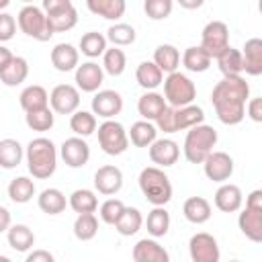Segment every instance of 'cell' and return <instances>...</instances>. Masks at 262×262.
Instances as JSON below:
<instances>
[{
	"mask_svg": "<svg viewBox=\"0 0 262 262\" xmlns=\"http://www.w3.org/2000/svg\"><path fill=\"white\" fill-rule=\"evenodd\" d=\"M86 6L92 14L102 16L106 20H119L127 10L125 0H86Z\"/></svg>",
	"mask_w": 262,
	"mask_h": 262,
	"instance_id": "obj_25",
	"label": "cell"
},
{
	"mask_svg": "<svg viewBox=\"0 0 262 262\" xmlns=\"http://www.w3.org/2000/svg\"><path fill=\"white\" fill-rule=\"evenodd\" d=\"M27 262H53V254L47 250H33L25 258Z\"/></svg>",
	"mask_w": 262,
	"mask_h": 262,
	"instance_id": "obj_53",
	"label": "cell"
},
{
	"mask_svg": "<svg viewBox=\"0 0 262 262\" xmlns=\"http://www.w3.org/2000/svg\"><path fill=\"white\" fill-rule=\"evenodd\" d=\"M244 205V194L237 184L221 182V186L215 192V207L223 213H235Z\"/></svg>",
	"mask_w": 262,
	"mask_h": 262,
	"instance_id": "obj_19",
	"label": "cell"
},
{
	"mask_svg": "<svg viewBox=\"0 0 262 262\" xmlns=\"http://www.w3.org/2000/svg\"><path fill=\"white\" fill-rule=\"evenodd\" d=\"M127 68V55L121 47L113 45V47H106L104 53H102V70L108 74V76H121Z\"/></svg>",
	"mask_w": 262,
	"mask_h": 262,
	"instance_id": "obj_42",
	"label": "cell"
},
{
	"mask_svg": "<svg viewBox=\"0 0 262 262\" xmlns=\"http://www.w3.org/2000/svg\"><path fill=\"white\" fill-rule=\"evenodd\" d=\"M51 66L57 72H72L80 63V51L72 43H57L51 49Z\"/></svg>",
	"mask_w": 262,
	"mask_h": 262,
	"instance_id": "obj_21",
	"label": "cell"
},
{
	"mask_svg": "<svg viewBox=\"0 0 262 262\" xmlns=\"http://www.w3.org/2000/svg\"><path fill=\"white\" fill-rule=\"evenodd\" d=\"M18 102H20V108L25 113L29 111H37V108H43V106H49V94L43 86L39 84H31L27 86L20 96H18Z\"/></svg>",
	"mask_w": 262,
	"mask_h": 262,
	"instance_id": "obj_31",
	"label": "cell"
},
{
	"mask_svg": "<svg viewBox=\"0 0 262 262\" xmlns=\"http://www.w3.org/2000/svg\"><path fill=\"white\" fill-rule=\"evenodd\" d=\"M70 129L80 137L92 135L96 131V115L92 111H74L70 117Z\"/></svg>",
	"mask_w": 262,
	"mask_h": 262,
	"instance_id": "obj_43",
	"label": "cell"
},
{
	"mask_svg": "<svg viewBox=\"0 0 262 262\" xmlns=\"http://www.w3.org/2000/svg\"><path fill=\"white\" fill-rule=\"evenodd\" d=\"M49 106L57 115H72L80 108V90L72 84H57L49 94Z\"/></svg>",
	"mask_w": 262,
	"mask_h": 262,
	"instance_id": "obj_10",
	"label": "cell"
},
{
	"mask_svg": "<svg viewBox=\"0 0 262 262\" xmlns=\"http://www.w3.org/2000/svg\"><path fill=\"white\" fill-rule=\"evenodd\" d=\"M16 27L31 39L35 41H49L53 37L49 25H47V14L43 12L41 6H35V4H25L20 10H18V16H16Z\"/></svg>",
	"mask_w": 262,
	"mask_h": 262,
	"instance_id": "obj_6",
	"label": "cell"
},
{
	"mask_svg": "<svg viewBox=\"0 0 262 262\" xmlns=\"http://www.w3.org/2000/svg\"><path fill=\"white\" fill-rule=\"evenodd\" d=\"M123 111V96L117 90H96L92 96V113L100 119H115Z\"/></svg>",
	"mask_w": 262,
	"mask_h": 262,
	"instance_id": "obj_14",
	"label": "cell"
},
{
	"mask_svg": "<svg viewBox=\"0 0 262 262\" xmlns=\"http://www.w3.org/2000/svg\"><path fill=\"white\" fill-rule=\"evenodd\" d=\"M104 37H106V41H111V43L117 45V47H127V45H131V43H135L137 33H135V29H133L131 25H127V23H115V25L108 27V31H106Z\"/></svg>",
	"mask_w": 262,
	"mask_h": 262,
	"instance_id": "obj_46",
	"label": "cell"
},
{
	"mask_svg": "<svg viewBox=\"0 0 262 262\" xmlns=\"http://www.w3.org/2000/svg\"><path fill=\"white\" fill-rule=\"evenodd\" d=\"M37 205L43 213L47 215H59L66 211V205H68V199L66 194L59 190V188H45L39 192L37 196Z\"/></svg>",
	"mask_w": 262,
	"mask_h": 262,
	"instance_id": "obj_28",
	"label": "cell"
},
{
	"mask_svg": "<svg viewBox=\"0 0 262 262\" xmlns=\"http://www.w3.org/2000/svg\"><path fill=\"white\" fill-rule=\"evenodd\" d=\"M25 4H35V0H23Z\"/></svg>",
	"mask_w": 262,
	"mask_h": 262,
	"instance_id": "obj_60",
	"label": "cell"
},
{
	"mask_svg": "<svg viewBox=\"0 0 262 262\" xmlns=\"http://www.w3.org/2000/svg\"><path fill=\"white\" fill-rule=\"evenodd\" d=\"M59 156H61V160L68 168H82L90 160V145L86 143L84 137L74 135V137H68L61 143Z\"/></svg>",
	"mask_w": 262,
	"mask_h": 262,
	"instance_id": "obj_12",
	"label": "cell"
},
{
	"mask_svg": "<svg viewBox=\"0 0 262 262\" xmlns=\"http://www.w3.org/2000/svg\"><path fill=\"white\" fill-rule=\"evenodd\" d=\"M203 172L209 180L213 182H227L233 174V158L225 151H211L205 160H203Z\"/></svg>",
	"mask_w": 262,
	"mask_h": 262,
	"instance_id": "obj_11",
	"label": "cell"
},
{
	"mask_svg": "<svg viewBox=\"0 0 262 262\" xmlns=\"http://www.w3.org/2000/svg\"><path fill=\"white\" fill-rule=\"evenodd\" d=\"M178 158H180V147L174 139L162 137V139H156L149 145V160L160 168L174 166L178 162Z\"/></svg>",
	"mask_w": 262,
	"mask_h": 262,
	"instance_id": "obj_16",
	"label": "cell"
},
{
	"mask_svg": "<svg viewBox=\"0 0 262 262\" xmlns=\"http://www.w3.org/2000/svg\"><path fill=\"white\" fill-rule=\"evenodd\" d=\"M246 115L254 123H262V98L260 96L248 98V102H246Z\"/></svg>",
	"mask_w": 262,
	"mask_h": 262,
	"instance_id": "obj_51",
	"label": "cell"
},
{
	"mask_svg": "<svg viewBox=\"0 0 262 262\" xmlns=\"http://www.w3.org/2000/svg\"><path fill=\"white\" fill-rule=\"evenodd\" d=\"M242 70L248 76L262 74V39L252 37L242 47Z\"/></svg>",
	"mask_w": 262,
	"mask_h": 262,
	"instance_id": "obj_20",
	"label": "cell"
},
{
	"mask_svg": "<svg viewBox=\"0 0 262 262\" xmlns=\"http://www.w3.org/2000/svg\"><path fill=\"white\" fill-rule=\"evenodd\" d=\"M25 123L29 129L33 131H39V133H45L53 127L55 123V115L51 111V106H43V108H37V111H29L25 115Z\"/></svg>",
	"mask_w": 262,
	"mask_h": 262,
	"instance_id": "obj_45",
	"label": "cell"
},
{
	"mask_svg": "<svg viewBox=\"0 0 262 262\" xmlns=\"http://www.w3.org/2000/svg\"><path fill=\"white\" fill-rule=\"evenodd\" d=\"M94 188H96V192H100L104 196L117 194L123 188V172H121V168H117L113 164L100 166L94 172Z\"/></svg>",
	"mask_w": 262,
	"mask_h": 262,
	"instance_id": "obj_15",
	"label": "cell"
},
{
	"mask_svg": "<svg viewBox=\"0 0 262 262\" xmlns=\"http://www.w3.org/2000/svg\"><path fill=\"white\" fill-rule=\"evenodd\" d=\"M182 215L188 223H194V225H203L211 219L213 215V209H211V203L203 196H188L182 205Z\"/></svg>",
	"mask_w": 262,
	"mask_h": 262,
	"instance_id": "obj_22",
	"label": "cell"
},
{
	"mask_svg": "<svg viewBox=\"0 0 262 262\" xmlns=\"http://www.w3.org/2000/svg\"><path fill=\"white\" fill-rule=\"evenodd\" d=\"M164 74H170V72H176L178 66H180V51L170 45V43H162L154 49V59H151Z\"/></svg>",
	"mask_w": 262,
	"mask_h": 262,
	"instance_id": "obj_30",
	"label": "cell"
},
{
	"mask_svg": "<svg viewBox=\"0 0 262 262\" xmlns=\"http://www.w3.org/2000/svg\"><path fill=\"white\" fill-rule=\"evenodd\" d=\"M72 6V0H41V8L45 14H53Z\"/></svg>",
	"mask_w": 262,
	"mask_h": 262,
	"instance_id": "obj_52",
	"label": "cell"
},
{
	"mask_svg": "<svg viewBox=\"0 0 262 262\" xmlns=\"http://www.w3.org/2000/svg\"><path fill=\"white\" fill-rule=\"evenodd\" d=\"M106 37L98 31H88L80 37V45H78V51H82L86 57L94 59V57H100L106 49Z\"/></svg>",
	"mask_w": 262,
	"mask_h": 262,
	"instance_id": "obj_40",
	"label": "cell"
},
{
	"mask_svg": "<svg viewBox=\"0 0 262 262\" xmlns=\"http://www.w3.org/2000/svg\"><path fill=\"white\" fill-rule=\"evenodd\" d=\"M25 160L31 176L37 180H45L53 176L57 168V147L47 137H35L25 149Z\"/></svg>",
	"mask_w": 262,
	"mask_h": 262,
	"instance_id": "obj_2",
	"label": "cell"
},
{
	"mask_svg": "<svg viewBox=\"0 0 262 262\" xmlns=\"http://www.w3.org/2000/svg\"><path fill=\"white\" fill-rule=\"evenodd\" d=\"M176 108L174 106H166L160 115H158V119L154 121V125H156V129L158 131H164V133H176L178 129H176Z\"/></svg>",
	"mask_w": 262,
	"mask_h": 262,
	"instance_id": "obj_49",
	"label": "cell"
},
{
	"mask_svg": "<svg viewBox=\"0 0 262 262\" xmlns=\"http://www.w3.org/2000/svg\"><path fill=\"white\" fill-rule=\"evenodd\" d=\"M6 192H8V199H10L12 203L25 205V203H29V201L35 196L37 188H35L33 178H29V176H16V178H12V180L8 182Z\"/></svg>",
	"mask_w": 262,
	"mask_h": 262,
	"instance_id": "obj_27",
	"label": "cell"
},
{
	"mask_svg": "<svg viewBox=\"0 0 262 262\" xmlns=\"http://www.w3.org/2000/svg\"><path fill=\"white\" fill-rule=\"evenodd\" d=\"M6 239H8V246L14 250V252H20V254H27L33 246H35V233L29 225L25 223H16V225H10L6 229Z\"/></svg>",
	"mask_w": 262,
	"mask_h": 262,
	"instance_id": "obj_24",
	"label": "cell"
},
{
	"mask_svg": "<svg viewBox=\"0 0 262 262\" xmlns=\"http://www.w3.org/2000/svg\"><path fill=\"white\" fill-rule=\"evenodd\" d=\"M135 80L143 90H156L164 80V72L154 61H141L135 70Z\"/></svg>",
	"mask_w": 262,
	"mask_h": 262,
	"instance_id": "obj_33",
	"label": "cell"
},
{
	"mask_svg": "<svg viewBox=\"0 0 262 262\" xmlns=\"http://www.w3.org/2000/svg\"><path fill=\"white\" fill-rule=\"evenodd\" d=\"M176 2L186 10H196V8H201L205 4V0H176Z\"/></svg>",
	"mask_w": 262,
	"mask_h": 262,
	"instance_id": "obj_57",
	"label": "cell"
},
{
	"mask_svg": "<svg viewBox=\"0 0 262 262\" xmlns=\"http://www.w3.org/2000/svg\"><path fill=\"white\" fill-rule=\"evenodd\" d=\"M139 190L143 192L145 201L151 203L154 207H162L170 203L172 199V184L168 174L160 166H147L139 172Z\"/></svg>",
	"mask_w": 262,
	"mask_h": 262,
	"instance_id": "obj_3",
	"label": "cell"
},
{
	"mask_svg": "<svg viewBox=\"0 0 262 262\" xmlns=\"http://www.w3.org/2000/svg\"><path fill=\"white\" fill-rule=\"evenodd\" d=\"M123 209H125V203H123V201H119V199H106V201L100 205L98 215H100V219H102L106 225H115L117 219L121 217Z\"/></svg>",
	"mask_w": 262,
	"mask_h": 262,
	"instance_id": "obj_48",
	"label": "cell"
},
{
	"mask_svg": "<svg viewBox=\"0 0 262 262\" xmlns=\"http://www.w3.org/2000/svg\"><path fill=\"white\" fill-rule=\"evenodd\" d=\"M12 225V217H10V211L6 207L0 205V233H4L8 227Z\"/></svg>",
	"mask_w": 262,
	"mask_h": 262,
	"instance_id": "obj_54",
	"label": "cell"
},
{
	"mask_svg": "<svg viewBox=\"0 0 262 262\" xmlns=\"http://www.w3.org/2000/svg\"><path fill=\"white\" fill-rule=\"evenodd\" d=\"M14 33H16V20H14V16L0 10V43L10 41L14 37Z\"/></svg>",
	"mask_w": 262,
	"mask_h": 262,
	"instance_id": "obj_50",
	"label": "cell"
},
{
	"mask_svg": "<svg viewBox=\"0 0 262 262\" xmlns=\"http://www.w3.org/2000/svg\"><path fill=\"white\" fill-rule=\"evenodd\" d=\"M0 262H8V258L6 256H0Z\"/></svg>",
	"mask_w": 262,
	"mask_h": 262,
	"instance_id": "obj_59",
	"label": "cell"
},
{
	"mask_svg": "<svg viewBox=\"0 0 262 262\" xmlns=\"http://www.w3.org/2000/svg\"><path fill=\"white\" fill-rule=\"evenodd\" d=\"M162 84H164V98L174 108L184 106V104H190L196 98V86H194V82L186 74H182L178 70L176 72H170L162 80Z\"/></svg>",
	"mask_w": 262,
	"mask_h": 262,
	"instance_id": "obj_5",
	"label": "cell"
},
{
	"mask_svg": "<svg viewBox=\"0 0 262 262\" xmlns=\"http://www.w3.org/2000/svg\"><path fill=\"white\" fill-rule=\"evenodd\" d=\"M182 66L188 70V72H194V74H203L211 68V61L213 57L201 47V45H192V47H186L182 57H180Z\"/></svg>",
	"mask_w": 262,
	"mask_h": 262,
	"instance_id": "obj_26",
	"label": "cell"
},
{
	"mask_svg": "<svg viewBox=\"0 0 262 262\" xmlns=\"http://www.w3.org/2000/svg\"><path fill=\"white\" fill-rule=\"evenodd\" d=\"M143 10L151 20H164L174 10V0H143Z\"/></svg>",
	"mask_w": 262,
	"mask_h": 262,
	"instance_id": "obj_47",
	"label": "cell"
},
{
	"mask_svg": "<svg viewBox=\"0 0 262 262\" xmlns=\"http://www.w3.org/2000/svg\"><path fill=\"white\" fill-rule=\"evenodd\" d=\"M141 225H143V215H141V211H139L137 207H125L123 213H121V217H119L117 223H115V229H117L121 235L129 237V235H135V233L141 229Z\"/></svg>",
	"mask_w": 262,
	"mask_h": 262,
	"instance_id": "obj_35",
	"label": "cell"
},
{
	"mask_svg": "<svg viewBox=\"0 0 262 262\" xmlns=\"http://www.w3.org/2000/svg\"><path fill=\"white\" fill-rule=\"evenodd\" d=\"M239 231L254 244L262 242V209L260 207H250L246 205L244 211L237 217Z\"/></svg>",
	"mask_w": 262,
	"mask_h": 262,
	"instance_id": "obj_17",
	"label": "cell"
},
{
	"mask_svg": "<svg viewBox=\"0 0 262 262\" xmlns=\"http://www.w3.org/2000/svg\"><path fill=\"white\" fill-rule=\"evenodd\" d=\"M188 254L192 262H219L221 258L217 239L207 231H199L188 239Z\"/></svg>",
	"mask_w": 262,
	"mask_h": 262,
	"instance_id": "obj_9",
	"label": "cell"
},
{
	"mask_svg": "<svg viewBox=\"0 0 262 262\" xmlns=\"http://www.w3.org/2000/svg\"><path fill=\"white\" fill-rule=\"evenodd\" d=\"M98 233V219L94 213H78L74 221V235L80 242H90Z\"/></svg>",
	"mask_w": 262,
	"mask_h": 262,
	"instance_id": "obj_44",
	"label": "cell"
},
{
	"mask_svg": "<svg viewBox=\"0 0 262 262\" xmlns=\"http://www.w3.org/2000/svg\"><path fill=\"white\" fill-rule=\"evenodd\" d=\"M27 76H29V61L25 57H20V55H14L12 61L0 72V82L4 86L12 88V86L23 84L27 80Z\"/></svg>",
	"mask_w": 262,
	"mask_h": 262,
	"instance_id": "obj_29",
	"label": "cell"
},
{
	"mask_svg": "<svg viewBox=\"0 0 262 262\" xmlns=\"http://www.w3.org/2000/svg\"><path fill=\"white\" fill-rule=\"evenodd\" d=\"M74 82H76V88L82 92H96L104 82V70H102V66H98L92 59L78 63L76 74H74Z\"/></svg>",
	"mask_w": 262,
	"mask_h": 262,
	"instance_id": "obj_13",
	"label": "cell"
},
{
	"mask_svg": "<svg viewBox=\"0 0 262 262\" xmlns=\"http://www.w3.org/2000/svg\"><path fill=\"white\" fill-rule=\"evenodd\" d=\"M98 145L106 156H121L129 147V135L125 127L115 119H104L98 125Z\"/></svg>",
	"mask_w": 262,
	"mask_h": 262,
	"instance_id": "obj_7",
	"label": "cell"
},
{
	"mask_svg": "<svg viewBox=\"0 0 262 262\" xmlns=\"http://www.w3.org/2000/svg\"><path fill=\"white\" fill-rule=\"evenodd\" d=\"M186 137H184V158L190 164H203V160L213 151V147L217 145V131L211 125L199 123L190 129H186Z\"/></svg>",
	"mask_w": 262,
	"mask_h": 262,
	"instance_id": "obj_4",
	"label": "cell"
},
{
	"mask_svg": "<svg viewBox=\"0 0 262 262\" xmlns=\"http://www.w3.org/2000/svg\"><path fill=\"white\" fill-rule=\"evenodd\" d=\"M145 227H147V233L151 237H164L170 229V213L166 211V207H154L149 213H147V219H145Z\"/></svg>",
	"mask_w": 262,
	"mask_h": 262,
	"instance_id": "obj_38",
	"label": "cell"
},
{
	"mask_svg": "<svg viewBox=\"0 0 262 262\" xmlns=\"http://www.w3.org/2000/svg\"><path fill=\"white\" fill-rule=\"evenodd\" d=\"M166 106H168V102H166L164 94H160L156 90H145V94H141L137 100V113L141 115V119L151 121V123L158 119V115Z\"/></svg>",
	"mask_w": 262,
	"mask_h": 262,
	"instance_id": "obj_23",
	"label": "cell"
},
{
	"mask_svg": "<svg viewBox=\"0 0 262 262\" xmlns=\"http://www.w3.org/2000/svg\"><path fill=\"white\" fill-rule=\"evenodd\" d=\"M12 57H14V55H12V51L0 43V72H2L10 61H12Z\"/></svg>",
	"mask_w": 262,
	"mask_h": 262,
	"instance_id": "obj_56",
	"label": "cell"
},
{
	"mask_svg": "<svg viewBox=\"0 0 262 262\" xmlns=\"http://www.w3.org/2000/svg\"><path fill=\"white\" fill-rule=\"evenodd\" d=\"M25 158V149L16 139H0V168L12 170L16 168Z\"/></svg>",
	"mask_w": 262,
	"mask_h": 262,
	"instance_id": "obj_34",
	"label": "cell"
},
{
	"mask_svg": "<svg viewBox=\"0 0 262 262\" xmlns=\"http://www.w3.org/2000/svg\"><path fill=\"white\" fill-rule=\"evenodd\" d=\"M68 205L72 207V211L76 213H94L98 209V196L94 190L90 188H76L70 199H68Z\"/></svg>",
	"mask_w": 262,
	"mask_h": 262,
	"instance_id": "obj_37",
	"label": "cell"
},
{
	"mask_svg": "<svg viewBox=\"0 0 262 262\" xmlns=\"http://www.w3.org/2000/svg\"><path fill=\"white\" fill-rule=\"evenodd\" d=\"M227 45H229V27L223 20H209L201 31V47L211 57H217Z\"/></svg>",
	"mask_w": 262,
	"mask_h": 262,
	"instance_id": "obj_8",
	"label": "cell"
},
{
	"mask_svg": "<svg viewBox=\"0 0 262 262\" xmlns=\"http://www.w3.org/2000/svg\"><path fill=\"white\" fill-rule=\"evenodd\" d=\"M250 98V84L242 76H223L213 86L211 104L223 125H237L246 117V102Z\"/></svg>",
	"mask_w": 262,
	"mask_h": 262,
	"instance_id": "obj_1",
	"label": "cell"
},
{
	"mask_svg": "<svg viewBox=\"0 0 262 262\" xmlns=\"http://www.w3.org/2000/svg\"><path fill=\"white\" fill-rule=\"evenodd\" d=\"M127 135H129V139H131V143L135 147H149L158 139V129H156V125L151 121L141 119V121H137V123L131 125V129L127 131Z\"/></svg>",
	"mask_w": 262,
	"mask_h": 262,
	"instance_id": "obj_32",
	"label": "cell"
},
{
	"mask_svg": "<svg viewBox=\"0 0 262 262\" xmlns=\"http://www.w3.org/2000/svg\"><path fill=\"white\" fill-rule=\"evenodd\" d=\"M217 66H219V72L223 76H242V51L227 45L217 57Z\"/></svg>",
	"mask_w": 262,
	"mask_h": 262,
	"instance_id": "obj_36",
	"label": "cell"
},
{
	"mask_svg": "<svg viewBox=\"0 0 262 262\" xmlns=\"http://www.w3.org/2000/svg\"><path fill=\"white\" fill-rule=\"evenodd\" d=\"M176 129L178 131H186L199 123H205V111L199 104H184L176 108Z\"/></svg>",
	"mask_w": 262,
	"mask_h": 262,
	"instance_id": "obj_41",
	"label": "cell"
},
{
	"mask_svg": "<svg viewBox=\"0 0 262 262\" xmlns=\"http://www.w3.org/2000/svg\"><path fill=\"white\" fill-rule=\"evenodd\" d=\"M47 25H49V29H51L53 35H55V33L72 31V29L78 25V10H76V6L72 4V6L66 8V10L47 14Z\"/></svg>",
	"mask_w": 262,
	"mask_h": 262,
	"instance_id": "obj_39",
	"label": "cell"
},
{
	"mask_svg": "<svg viewBox=\"0 0 262 262\" xmlns=\"http://www.w3.org/2000/svg\"><path fill=\"white\" fill-rule=\"evenodd\" d=\"M131 258L135 262H168L170 254L156 242V237H143L133 246Z\"/></svg>",
	"mask_w": 262,
	"mask_h": 262,
	"instance_id": "obj_18",
	"label": "cell"
},
{
	"mask_svg": "<svg viewBox=\"0 0 262 262\" xmlns=\"http://www.w3.org/2000/svg\"><path fill=\"white\" fill-rule=\"evenodd\" d=\"M8 4H10V0H0V10H4Z\"/></svg>",
	"mask_w": 262,
	"mask_h": 262,
	"instance_id": "obj_58",
	"label": "cell"
},
{
	"mask_svg": "<svg viewBox=\"0 0 262 262\" xmlns=\"http://www.w3.org/2000/svg\"><path fill=\"white\" fill-rule=\"evenodd\" d=\"M246 205H250V207H260V209H262V190H260V188L252 190V192L246 196Z\"/></svg>",
	"mask_w": 262,
	"mask_h": 262,
	"instance_id": "obj_55",
	"label": "cell"
}]
</instances>
